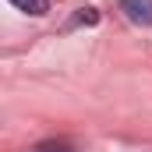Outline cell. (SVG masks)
Here are the masks:
<instances>
[{"mask_svg":"<svg viewBox=\"0 0 152 152\" xmlns=\"http://www.w3.org/2000/svg\"><path fill=\"white\" fill-rule=\"evenodd\" d=\"M120 11L127 14V21L152 28V0H120Z\"/></svg>","mask_w":152,"mask_h":152,"instance_id":"obj_1","label":"cell"},{"mask_svg":"<svg viewBox=\"0 0 152 152\" xmlns=\"http://www.w3.org/2000/svg\"><path fill=\"white\" fill-rule=\"evenodd\" d=\"M11 4H14L18 11H25V14H36V18L50 11V0H11Z\"/></svg>","mask_w":152,"mask_h":152,"instance_id":"obj_2","label":"cell"},{"mask_svg":"<svg viewBox=\"0 0 152 152\" xmlns=\"http://www.w3.org/2000/svg\"><path fill=\"white\" fill-rule=\"evenodd\" d=\"M71 25H99V11H96V7H81Z\"/></svg>","mask_w":152,"mask_h":152,"instance_id":"obj_3","label":"cell"},{"mask_svg":"<svg viewBox=\"0 0 152 152\" xmlns=\"http://www.w3.org/2000/svg\"><path fill=\"white\" fill-rule=\"evenodd\" d=\"M36 152H71V145H64V142L57 145V142H53V145H39Z\"/></svg>","mask_w":152,"mask_h":152,"instance_id":"obj_4","label":"cell"}]
</instances>
